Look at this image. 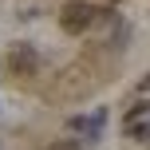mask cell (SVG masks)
<instances>
[{
  "mask_svg": "<svg viewBox=\"0 0 150 150\" xmlns=\"http://www.w3.org/2000/svg\"><path fill=\"white\" fill-rule=\"evenodd\" d=\"M146 138H150V134H146Z\"/></svg>",
  "mask_w": 150,
  "mask_h": 150,
  "instance_id": "6",
  "label": "cell"
},
{
  "mask_svg": "<svg viewBox=\"0 0 150 150\" xmlns=\"http://www.w3.org/2000/svg\"><path fill=\"white\" fill-rule=\"evenodd\" d=\"M146 103H150V75L138 83V91H134V111H146Z\"/></svg>",
  "mask_w": 150,
  "mask_h": 150,
  "instance_id": "4",
  "label": "cell"
},
{
  "mask_svg": "<svg viewBox=\"0 0 150 150\" xmlns=\"http://www.w3.org/2000/svg\"><path fill=\"white\" fill-rule=\"evenodd\" d=\"M8 63H12V71H16V75H32V71L40 67V55L32 52L28 44H16V47H12V55H8Z\"/></svg>",
  "mask_w": 150,
  "mask_h": 150,
  "instance_id": "2",
  "label": "cell"
},
{
  "mask_svg": "<svg viewBox=\"0 0 150 150\" xmlns=\"http://www.w3.org/2000/svg\"><path fill=\"white\" fill-rule=\"evenodd\" d=\"M59 24H63V32L79 36V32H87L91 24H95V8H91V4H67L59 12Z\"/></svg>",
  "mask_w": 150,
  "mask_h": 150,
  "instance_id": "1",
  "label": "cell"
},
{
  "mask_svg": "<svg viewBox=\"0 0 150 150\" xmlns=\"http://www.w3.org/2000/svg\"><path fill=\"white\" fill-rule=\"evenodd\" d=\"M52 150H83V146H79V138H63V142H55Z\"/></svg>",
  "mask_w": 150,
  "mask_h": 150,
  "instance_id": "5",
  "label": "cell"
},
{
  "mask_svg": "<svg viewBox=\"0 0 150 150\" xmlns=\"http://www.w3.org/2000/svg\"><path fill=\"white\" fill-rule=\"evenodd\" d=\"M103 119H107L103 111H95L91 119H71V130H79V134H87V138H99V130H103Z\"/></svg>",
  "mask_w": 150,
  "mask_h": 150,
  "instance_id": "3",
  "label": "cell"
}]
</instances>
